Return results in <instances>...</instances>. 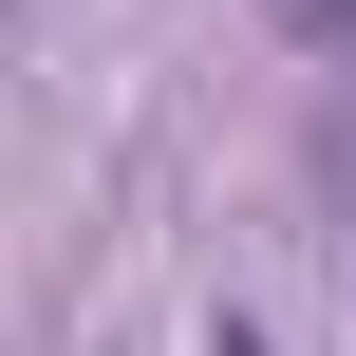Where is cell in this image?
Wrapping results in <instances>:
<instances>
[{
	"label": "cell",
	"mask_w": 356,
	"mask_h": 356,
	"mask_svg": "<svg viewBox=\"0 0 356 356\" xmlns=\"http://www.w3.org/2000/svg\"><path fill=\"white\" fill-rule=\"evenodd\" d=\"M282 38L300 56H356V0H282Z\"/></svg>",
	"instance_id": "1"
},
{
	"label": "cell",
	"mask_w": 356,
	"mask_h": 356,
	"mask_svg": "<svg viewBox=\"0 0 356 356\" xmlns=\"http://www.w3.org/2000/svg\"><path fill=\"white\" fill-rule=\"evenodd\" d=\"M188 356H282V338H263L244 300H207V338H188Z\"/></svg>",
	"instance_id": "2"
}]
</instances>
